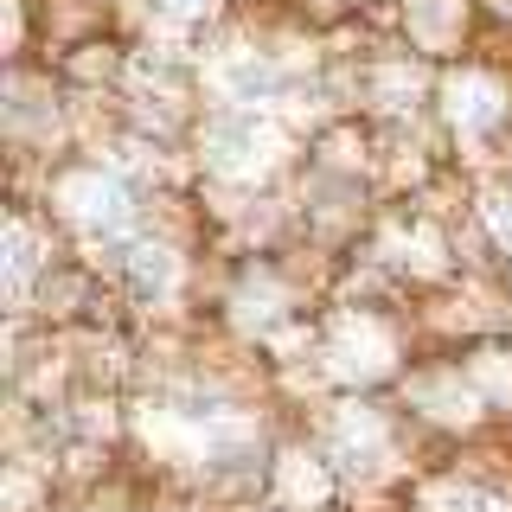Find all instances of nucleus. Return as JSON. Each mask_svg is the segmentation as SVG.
<instances>
[{
	"label": "nucleus",
	"instance_id": "obj_2",
	"mask_svg": "<svg viewBox=\"0 0 512 512\" xmlns=\"http://www.w3.org/2000/svg\"><path fill=\"white\" fill-rule=\"evenodd\" d=\"M346 500V480L320 455L314 436H282L276 455H269V474H263V506L276 512H327Z\"/></svg>",
	"mask_w": 512,
	"mask_h": 512
},
{
	"label": "nucleus",
	"instance_id": "obj_1",
	"mask_svg": "<svg viewBox=\"0 0 512 512\" xmlns=\"http://www.w3.org/2000/svg\"><path fill=\"white\" fill-rule=\"evenodd\" d=\"M391 404L404 410L423 436H436L448 448H461V442H474V436L493 429V416H487V404H480L461 352H416V365L397 378Z\"/></svg>",
	"mask_w": 512,
	"mask_h": 512
},
{
	"label": "nucleus",
	"instance_id": "obj_3",
	"mask_svg": "<svg viewBox=\"0 0 512 512\" xmlns=\"http://www.w3.org/2000/svg\"><path fill=\"white\" fill-rule=\"evenodd\" d=\"M461 365H468L480 404H487L493 429H512V333H493V340H474L461 352Z\"/></svg>",
	"mask_w": 512,
	"mask_h": 512
}]
</instances>
